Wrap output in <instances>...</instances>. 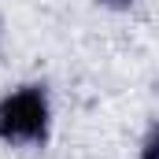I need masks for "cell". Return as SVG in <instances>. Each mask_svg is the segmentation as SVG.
<instances>
[{"instance_id":"1","label":"cell","mask_w":159,"mask_h":159,"mask_svg":"<svg viewBox=\"0 0 159 159\" xmlns=\"http://www.w3.org/2000/svg\"><path fill=\"white\" fill-rule=\"evenodd\" d=\"M48 133V96L37 85L15 89L0 100V141L7 144H34Z\"/></svg>"},{"instance_id":"2","label":"cell","mask_w":159,"mask_h":159,"mask_svg":"<svg viewBox=\"0 0 159 159\" xmlns=\"http://www.w3.org/2000/svg\"><path fill=\"white\" fill-rule=\"evenodd\" d=\"M144 159H156V133L144 141Z\"/></svg>"},{"instance_id":"3","label":"cell","mask_w":159,"mask_h":159,"mask_svg":"<svg viewBox=\"0 0 159 159\" xmlns=\"http://www.w3.org/2000/svg\"><path fill=\"white\" fill-rule=\"evenodd\" d=\"M104 4H111V7H129L133 0H104Z\"/></svg>"}]
</instances>
